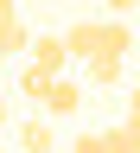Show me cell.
Masks as SVG:
<instances>
[{"instance_id":"6da1fadb","label":"cell","mask_w":140,"mask_h":153,"mask_svg":"<svg viewBox=\"0 0 140 153\" xmlns=\"http://www.w3.org/2000/svg\"><path fill=\"white\" fill-rule=\"evenodd\" d=\"M38 108H45V115H57V121H64V115H76V108H83V83H70V76L57 70V76H51V89L38 96Z\"/></svg>"},{"instance_id":"7a4b0ae2","label":"cell","mask_w":140,"mask_h":153,"mask_svg":"<svg viewBox=\"0 0 140 153\" xmlns=\"http://www.w3.org/2000/svg\"><path fill=\"white\" fill-rule=\"evenodd\" d=\"M26 57H32V64H45V70H64V64H70V51H64V32H38L32 45H26Z\"/></svg>"},{"instance_id":"3957f363","label":"cell","mask_w":140,"mask_h":153,"mask_svg":"<svg viewBox=\"0 0 140 153\" xmlns=\"http://www.w3.org/2000/svg\"><path fill=\"white\" fill-rule=\"evenodd\" d=\"M26 45H32L26 19L13 13V0H0V57H7V51H26Z\"/></svg>"},{"instance_id":"277c9868","label":"cell","mask_w":140,"mask_h":153,"mask_svg":"<svg viewBox=\"0 0 140 153\" xmlns=\"http://www.w3.org/2000/svg\"><path fill=\"white\" fill-rule=\"evenodd\" d=\"M96 32H102V19H76V26L64 32V51H70V57H89V51H96Z\"/></svg>"},{"instance_id":"5b68a950","label":"cell","mask_w":140,"mask_h":153,"mask_svg":"<svg viewBox=\"0 0 140 153\" xmlns=\"http://www.w3.org/2000/svg\"><path fill=\"white\" fill-rule=\"evenodd\" d=\"M19 147L26 153H51V121H26L19 128Z\"/></svg>"},{"instance_id":"8992f818","label":"cell","mask_w":140,"mask_h":153,"mask_svg":"<svg viewBox=\"0 0 140 153\" xmlns=\"http://www.w3.org/2000/svg\"><path fill=\"white\" fill-rule=\"evenodd\" d=\"M51 76H57V70H45V64H26V76H19V89H26L32 102H38V96L51 89Z\"/></svg>"},{"instance_id":"52a82bcc","label":"cell","mask_w":140,"mask_h":153,"mask_svg":"<svg viewBox=\"0 0 140 153\" xmlns=\"http://www.w3.org/2000/svg\"><path fill=\"white\" fill-rule=\"evenodd\" d=\"M102 7H108V13H134L140 0H102Z\"/></svg>"},{"instance_id":"ba28073f","label":"cell","mask_w":140,"mask_h":153,"mask_svg":"<svg viewBox=\"0 0 140 153\" xmlns=\"http://www.w3.org/2000/svg\"><path fill=\"white\" fill-rule=\"evenodd\" d=\"M127 115H134V121H140V83H134V96H127Z\"/></svg>"},{"instance_id":"9c48e42d","label":"cell","mask_w":140,"mask_h":153,"mask_svg":"<svg viewBox=\"0 0 140 153\" xmlns=\"http://www.w3.org/2000/svg\"><path fill=\"white\" fill-rule=\"evenodd\" d=\"M0 128H7V96H0Z\"/></svg>"}]
</instances>
